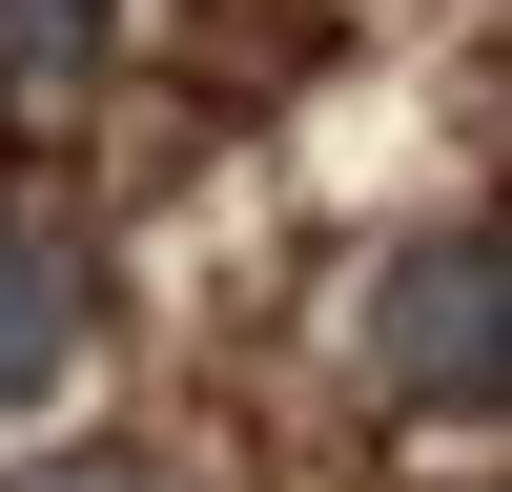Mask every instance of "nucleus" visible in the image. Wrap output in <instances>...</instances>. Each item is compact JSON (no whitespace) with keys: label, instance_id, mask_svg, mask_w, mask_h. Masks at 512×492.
Returning a JSON list of instances; mask_svg holds the SVG:
<instances>
[{"label":"nucleus","instance_id":"1","mask_svg":"<svg viewBox=\"0 0 512 492\" xmlns=\"http://www.w3.org/2000/svg\"><path fill=\"white\" fill-rule=\"evenodd\" d=\"M369 390L390 410H492L512 390V246L492 226H431L369 267Z\"/></svg>","mask_w":512,"mask_h":492},{"label":"nucleus","instance_id":"2","mask_svg":"<svg viewBox=\"0 0 512 492\" xmlns=\"http://www.w3.org/2000/svg\"><path fill=\"white\" fill-rule=\"evenodd\" d=\"M62 349H82V267H62L41 226H0V410L62 390Z\"/></svg>","mask_w":512,"mask_h":492},{"label":"nucleus","instance_id":"3","mask_svg":"<svg viewBox=\"0 0 512 492\" xmlns=\"http://www.w3.org/2000/svg\"><path fill=\"white\" fill-rule=\"evenodd\" d=\"M103 41H123V0H0V123L82 103V82H103Z\"/></svg>","mask_w":512,"mask_h":492},{"label":"nucleus","instance_id":"4","mask_svg":"<svg viewBox=\"0 0 512 492\" xmlns=\"http://www.w3.org/2000/svg\"><path fill=\"white\" fill-rule=\"evenodd\" d=\"M41 492H123V472H41Z\"/></svg>","mask_w":512,"mask_h":492}]
</instances>
